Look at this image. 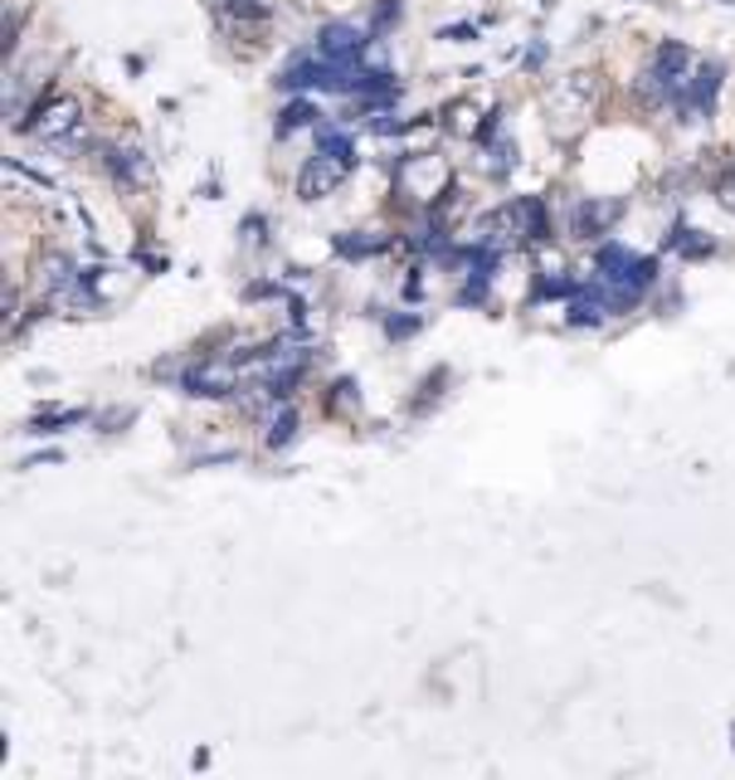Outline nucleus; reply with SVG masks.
Masks as SVG:
<instances>
[{
  "label": "nucleus",
  "instance_id": "nucleus-4",
  "mask_svg": "<svg viewBox=\"0 0 735 780\" xmlns=\"http://www.w3.org/2000/svg\"><path fill=\"white\" fill-rule=\"evenodd\" d=\"M365 30L351 20H327L322 30H317V54L322 59H337V64H356V59L365 54Z\"/></svg>",
  "mask_w": 735,
  "mask_h": 780
},
{
  "label": "nucleus",
  "instance_id": "nucleus-19",
  "mask_svg": "<svg viewBox=\"0 0 735 780\" xmlns=\"http://www.w3.org/2000/svg\"><path fill=\"white\" fill-rule=\"evenodd\" d=\"M385 332L395 337V341L410 337V332H420V317H414V312H410V317H385Z\"/></svg>",
  "mask_w": 735,
  "mask_h": 780
},
{
  "label": "nucleus",
  "instance_id": "nucleus-9",
  "mask_svg": "<svg viewBox=\"0 0 735 780\" xmlns=\"http://www.w3.org/2000/svg\"><path fill=\"white\" fill-rule=\"evenodd\" d=\"M180 390H186V396H205V400L235 396V386H229V376L210 371V366H190V371H180Z\"/></svg>",
  "mask_w": 735,
  "mask_h": 780
},
{
  "label": "nucleus",
  "instance_id": "nucleus-14",
  "mask_svg": "<svg viewBox=\"0 0 735 780\" xmlns=\"http://www.w3.org/2000/svg\"><path fill=\"white\" fill-rule=\"evenodd\" d=\"M298 430H302V414L292 410V406H283V410H278V420L268 424V439H263V444H268V449H283V444H292V439H298Z\"/></svg>",
  "mask_w": 735,
  "mask_h": 780
},
{
  "label": "nucleus",
  "instance_id": "nucleus-7",
  "mask_svg": "<svg viewBox=\"0 0 735 780\" xmlns=\"http://www.w3.org/2000/svg\"><path fill=\"white\" fill-rule=\"evenodd\" d=\"M721 79H726V69L721 64H702L692 73V83L682 89L677 98L687 103V113H712V103H716V89H721Z\"/></svg>",
  "mask_w": 735,
  "mask_h": 780
},
{
  "label": "nucleus",
  "instance_id": "nucleus-10",
  "mask_svg": "<svg viewBox=\"0 0 735 780\" xmlns=\"http://www.w3.org/2000/svg\"><path fill=\"white\" fill-rule=\"evenodd\" d=\"M619 219L614 201H580L574 205V235H604V225Z\"/></svg>",
  "mask_w": 735,
  "mask_h": 780
},
{
  "label": "nucleus",
  "instance_id": "nucleus-16",
  "mask_svg": "<svg viewBox=\"0 0 735 780\" xmlns=\"http://www.w3.org/2000/svg\"><path fill=\"white\" fill-rule=\"evenodd\" d=\"M298 127H317V107L308 98H298V103H288L283 113H278V132H298Z\"/></svg>",
  "mask_w": 735,
  "mask_h": 780
},
{
  "label": "nucleus",
  "instance_id": "nucleus-8",
  "mask_svg": "<svg viewBox=\"0 0 735 780\" xmlns=\"http://www.w3.org/2000/svg\"><path fill=\"white\" fill-rule=\"evenodd\" d=\"M40 288L54 292V298H64V292L79 288V268H73L69 254H44L40 259Z\"/></svg>",
  "mask_w": 735,
  "mask_h": 780
},
{
  "label": "nucleus",
  "instance_id": "nucleus-6",
  "mask_svg": "<svg viewBox=\"0 0 735 780\" xmlns=\"http://www.w3.org/2000/svg\"><path fill=\"white\" fill-rule=\"evenodd\" d=\"M648 69H653L672 93H682L692 83V49L687 44H658L653 49V64H648Z\"/></svg>",
  "mask_w": 735,
  "mask_h": 780
},
{
  "label": "nucleus",
  "instance_id": "nucleus-17",
  "mask_svg": "<svg viewBox=\"0 0 735 780\" xmlns=\"http://www.w3.org/2000/svg\"><path fill=\"white\" fill-rule=\"evenodd\" d=\"M317 152H332V156H341V162H356V146H351V137L346 132H332V127H322L317 132Z\"/></svg>",
  "mask_w": 735,
  "mask_h": 780
},
{
  "label": "nucleus",
  "instance_id": "nucleus-3",
  "mask_svg": "<svg viewBox=\"0 0 735 780\" xmlns=\"http://www.w3.org/2000/svg\"><path fill=\"white\" fill-rule=\"evenodd\" d=\"M346 162L332 152H317L308 162L298 166V201H327V195H337V186L346 181Z\"/></svg>",
  "mask_w": 735,
  "mask_h": 780
},
{
  "label": "nucleus",
  "instance_id": "nucleus-13",
  "mask_svg": "<svg viewBox=\"0 0 735 780\" xmlns=\"http://www.w3.org/2000/svg\"><path fill=\"white\" fill-rule=\"evenodd\" d=\"M361 410V390L351 376H341V381H332V396H327V414H341V420H356Z\"/></svg>",
  "mask_w": 735,
  "mask_h": 780
},
{
  "label": "nucleus",
  "instance_id": "nucleus-20",
  "mask_svg": "<svg viewBox=\"0 0 735 780\" xmlns=\"http://www.w3.org/2000/svg\"><path fill=\"white\" fill-rule=\"evenodd\" d=\"M716 195H721V205H726V211L735 215V171H726V176L716 181Z\"/></svg>",
  "mask_w": 735,
  "mask_h": 780
},
{
  "label": "nucleus",
  "instance_id": "nucleus-11",
  "mask_svg": "<svg viewBox=\"0 0 735 780\" xmlns=\"http://www.w3.org/2000/svg\"><path fill=\"white\" fill-rule=\"evenodd\" d=\"M521 205V239H531V244H546L550 239V211H546V201L541 195H526Z\"/></svg>",
  "mask_w": 735,
  "mask_h": 780
},
{
  "label": "nucleus",
  "instance_id": "nucleus-2",
  "mask_svg": "<svg viewBox=\"0 0 735 780\" xmlns=\"http://www.w3.org/2000/svg\"><path fill=\"white\" fill-rule=\"evenodd\" d=\"M658 278V259H643V254L623 249V244H604L599 249V284L614 288V292H629V298H643Z\"/></svg>",
  "mask_w": 735,
  "mask_h": 780
},
{
  "label": "nucleus",
  "instance_id": "nucleus-12",
  "mask_svg": "<svg viewBox=\"0 0 735 780\" xmlns=\"http://www.w3.org/2000/svg\"><path fill=\"white\" fill-rule=\"evenodd\" d=\"M385 249H390V235H365V229L337 239V254H341V259H371V254H385Z\"/></svg>",
  "mask_w": 735,
  "mask_h": 780
},
{
  "label": "nucleus",
  "instance_id": "nucleus-5",
  "mask_svg": "<svg viewBox=\"0 0 735 780\" xmlns=\"http://www.w3.org/2000/svg\"><path fill=\"white\" fill-rule=\"evenodd\" d=\"M79 117H83L79 98H49L44 107H34L30 132H34V137H44V142H59V137H64V132L79 127Z\"/></svg>",
  "mask_w": 735,
  "mask_h": 780
},
{
  "label": "nucleus",
  "instance_id": "nucleus-18",
  "mask_svg": "<svg viewBox=\"0 0 735 780\" xmlns=\"http://www.w3.org/2000/svg\"><path fill=\"white\" fill-rule=\"evenodd\" d=\"M79 420H89L83 410H54V414H34L30 420V434H54L59 424H79Z\"/></svg>",
  "mask_w": 735,
  "mask_h": 780
},
{
  "label": "nucleus",
  "instance_id": "nucleus-15",
  "mask_svg": "<svg viewBox=\"0 0 735 780\" xmlns=\"http://www.w3.org/2000/svg\"><path fill=\"white\" fill-rule=\"evenodd\" d=\"M667 244H672V249H677L682 254V259H706V254H712L716 249V244L712 239H702V229H672V235H667Z\"/></svg>",
  "mask_w": 735,
  "mask_h": 780
},
{
  "label": "nucleus",
  "instance_id": "nucleus-1",
  "mask_svg": "<svg viewBox=\"0 0 735 780\" xmlns=\"http://www.w3.org/2000/svg\"><path fill=\"white\" fill-rule=\"evenodd\" d=\"M594 113H599V73L580 69V73L556 79L546 89V117H550V127H556L560 137H566V132L590 127Z\"/></svg>",
  "mask_w": 735,
  "mask_h": 780
}]
</instances>
